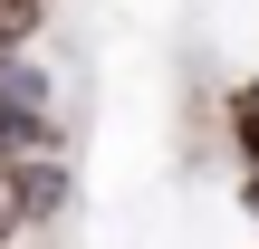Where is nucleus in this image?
<instances>
[{
  "instance_id": "6",
  "label": "nucleus",
  "mask_w": 259,
  "mask_h": 249,
  "mask_svg": "<svg viewBox=\"0 0 259 249\" xmlns=\"http://www.w3.org/2000/svg\"><path fill=\"white\" fill-rule=\"evenodd\" d=\"M10 58H19V48H10V38H0V67H10Z\"/></svg>"
},
{
  "instance_id": "3",
  "label": "nucleus",
  "mask_w": 259,
  "mask_h": 249,
  "mask_svg": "<svg viewBox=\"0 0 259 249\" xmlns=\"http://www.w3.org/2000/svg\"><path fill=\"white\" fill-rule=\"evenodd\" d=\"M38 29H48V0H0V38H10L19 58H29V38H38Z\"/></svg>"
},
{
  "instance_id": "5",
  "label": "nucleus",
  "mask_w": 259,
  "mask_h": 249,
  "mask_svg": "<svg viewBox=\"0 0 259 249\" xmlns=\"http://www.w3.org/2000/svg\"><path fill=\"white\" fill-rule=\"evenodd\" d=\"M240 211H250V221H259V173H240Z\"/></svg>"
},
{
  "instance_id": "4",
  "label": "nucleus",
  "mask_w": 259,
  "mask_h": 249,
  "mask_svg": "<svg viewBox=\"0 0 259 249\" xmlns=\"http://www.w3.org/2000/svg\"><path fill=\"white\" fill-rule=\"evenodd\" d=\"M29 240V192H19V163H0V249Z\"/></svg>"
},
{
  "instance_id": "2",
  "label": "nucleus",
  "mask_w": 259,
  "mask_h": 249,
  "mask_svg": "<svg viewBox=\"0 0 259 249\" xmlns=\"http://www.w3.org/2000/svg\"><path fill=\"white\" fill-rule=\"evenodd\" d=\"M221 125H231V154H240V173H259V77H240V86L221 96Z\"/></svg>"
},
{
  "instance_id": "1",
  "label": "nucleus",
  "mask_w": 259,
  "mask_h": 249,
  "mask_svg": "<svg viewBox=\"0 0 259 249\" xmlns=\"http://www.w3.org/2000/svg\"><path fill=\"white\" fill-rule=\"evenodd\" d=\"M29 154H67V134H58V106H48V67L10 58L0 67V163H29Z\"/></svg>"
}]
</instances>
